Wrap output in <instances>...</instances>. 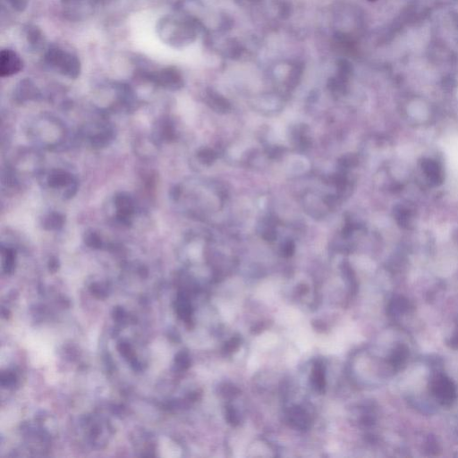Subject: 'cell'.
<instances>
[{"mask_svg": "<svg viewBox=\"0 0 458 458\" xmlns=\"http://www.w3.org/2000/svg\"><path fill=\"white\" fill-rule=\"evenodd\" d=\"M102 0H62L65 14L71 20H82L91 16Z\"/></svg>", "mask_w": 458, "mask_h": 458, "instance_id": "3957f363", "label": "cell"}, {"mask_svg": "<svg viewBox=\"0 0 458 458\" xmlns=\"http://www.w3.org/2000/svg\"><path fill=\"white\" fill-rule=\"evenodd\" d=\"M157 32L164 43L173 47H180L188 39L186 25L174 16H165L160 19L157 25Z\"/></svg>", "mask_w": 458, "mask_h": 458, "instance_id": "7a4b0ae2", "label": "cell"}, {"mask_svg": "<svg viewBox=\"0 0 458 458\" xmlns=\"http://www.w3.org/2000/svg\"><path fill=\"white\" fill-rule=\"evenodd\" d=\"M116 207L118 211V216L121 219H127L132 215L133 211V201L131 197L125 194H120L116 197Z\"/></svg>", "mask_w": 458, "mask_h": 458, "instance_id": "8992f818", "label": "cell"}, {"mask_svg": "<svg viewBox=\"0 0 458 458\" xmlns=\"http://www.w3.org/2000/svg\"><path fill=\"white\" fill-rule=\"evenodd\" d=\"M312 384L314 388L320 392H323L325 389V375H324V369L322 367V364H317L315 367L313 369L312 372Z\"/></svg>", "mask_w": 458, "mask_h": 458, "instance_id": "9c48e42d", "label": "cell"}, {"mask_svg": "<svg viewBox=\"0 0 458 458\" xmlns=\"http://www.w3.org/2000/svg\"><path fill=\"white\" fill-rule=\"evenodd\" d=\"M23 66V62L17 53L11 49H4L0 54V75L2 77L18 74Z\"/></svg>", "mask_w": 458, "mask_h": 458, "instance_id": "277c9868", "label": "cell"}, {"mask_svg": "<svg viewBox=\"0 0 458 458\" xmlns=\"http://www.w3.org/2000/svg\"><path fill=\"white\" fill-rule=\"evenodd\" d=\"M27 41L30 47L34 50L41 49L44 46V38L43 32L37 27L29 26L27 28Z\"/></svg>", "mask_w": 458, "mask_h": 458, "instance_id": "52a82bcc", "label": "cell"}, {"mask_svg": "<svg viewBox=\"0 0 458 458\" xmlns=\"http://www.w3.org/2000/svg\"><path fill=\"white\" fill-rule=\"evenodd\" d=\"M11 6L18 12H22L27 7L29 0H6Z\"/></svg>", "mask_w": 458, "mask_h": 458, "instance_id": "7c38bea8", "label": "cell"}, {"mask_svg": "<svg viewBox=\"0 0 458 458\" xmlns=\"http://www.w3.org/2000/svg\"><path fill=\"white\" fill-rule=\"evenodd\" d=\"M150 78L156 84L168 89H177L182 83L178 71L173 67H167L150 74Z\"/></svg>", "mask_w": 458, "mask_h": 458, "instance_id": "5b68a950", "label": "cell"}, {"mask_svg": "<svg viewBox=\"0 0 458 458\" xmlns=\"http://www.w3.org/2000/svg\"><path fill=\"white\" fill-rule=\"evenodd\" d=\"M64 218L57 213H51L45 218L44 227L48 230H56L63 226Z\"/></svg>", "mask_w": 458, "mask_h": 458, "instance_id": "30bf717a", "label": "cell"}, {"mask_svg": "<svg viewBox=\"0 0 458 458\" xmlns=\"http://www.w3.org/2000/svg\"><path fill=\"white\" fill-rule=\"evenodd\" d=\"M72 183V177L66 172L61 170H57L51 173L48 177V184L54 188L65 186Z\"/></svg>", "mask_w": 458, "mask_h": 458, "instance_id": "ba28073f", "label": "cell"}, {"mask_svg": "<svg viewBox=\"0 0 458 458\" xmlns=\"http://www.w3.org/2000/svg\"><path fill=\"white\" fill-rule=\"evenodd\" d=\"M227 420L228 421L231 423V424H237V421H238V419H237V414L235 410L231 408V409H227Z\"/></svg>", "mask_w": 458, "mask_h": 458, "instance_id": "5bb4252c", "label": "cell"}, {"mask_svg": "<svg viewBox=\"0 0 458 458\" xmlns=\"http://www.w3.org/2000/svg\"><path fill=\"white\" fill-rule=\"evenodd\" d=\"M85 242L91 247H99L100 245V239L99 236L93 231L87 232L85 234Z\"/></svg>", "mask_w": 458, "mask_h": 458, "instance_id": "8fae6325", "label": "cell"}, {"mask_svg": "<svg viewBox=\"0 0 458 458\" xmlns=\"http://www.w3.org/2000/svg\"><path fill=\"white\" fill-rule=\"evenodd\" d=\"M239 344H240V341L239 339L235 337L231 339L229 342L226 344V347H225V349L227 350V352H232L234 350H237L238 347H239Z\"/></svg>", "mask_w": 458, "mask_h": 458, "instance_id": "4fadbf2b", "label": "cell"}, {"mask_svg": "<svg viewBox=\"0 0 458 458\" xmlns=\"http://www.w3.org/2000/svg\"><path fill=\"white\" fill-rule=\"evenodd\" d=\"M45 62L58 73L71 79L77 78L81 73V63L76 56L58 47L50 48L45 55Z\"/></svg>", "mask_w": 458, "mask_h": 458, "instance_id": "6da1fadb", "label": "cell"}]
</instances>
